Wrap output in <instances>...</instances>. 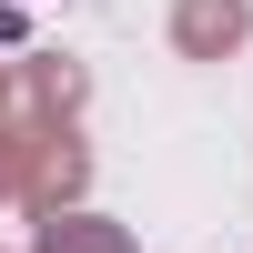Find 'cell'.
Instances as JSON below:
<instances>
[{"mask_svg": "<svg viewBox=\"0 0 253 253\" xmlns=\"http://www.w3.org/2000/svg\"><path fill=\"white\" fill-rule=\"evenodd\" d=\"M243 31H253V10H243V0H182V10H172V41H182L193 61H223Z\"/></svg>", "mask_w": 253, "mask_h": 253, "instance_id": "6da1fadb", "label": "cell"}, {"mask_svg": "<svg viewBox=\"0 0 253 253\" xmlns=\"http://www.w3.org/2000/svg\"><path fill=\"white\" fill-rule=\"evenodd\" d=\"M41 253H132L112 233V223H91V213H71V223H51V233H41Z\"/></svg>", "mask_w": 253, "mask_h": 253, "instance_id": "7a4b0ae2", "label": "cell"}]
</instances>
